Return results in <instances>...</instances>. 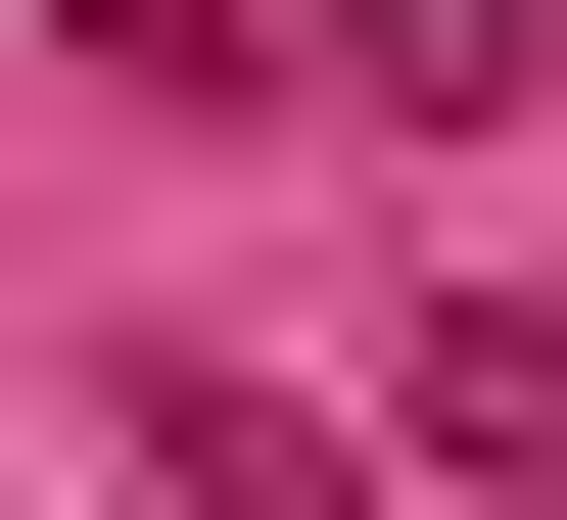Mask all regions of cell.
<instances>
[{
  "label": "cell",
  "instance_id": "6da1fadb",
  "mask_svg": "<svg viewBox=\"0 0 567 520\" xmlns=\"http://www.w3.org/2000/svg\"><path fill=\"white\" fill-rule=\"evenodd\" d=\"M520 48H567V0H284V95H379V142H473Z\"/></svg>",
  "mask_w": 567,
  "mask_h": 520
},
{
  "label": "cell",
  "instance_id": "7a4b0ae2",
  "mask_svg": "<svg viewBox=\"0 0 567 520\" xmlns=\"http://www.w3.org/2000/svg\"><path fill=\"white\" fill-rule=\"evenodd\" d=\"M95 48H142V95H284V48H237V0H95Z\"/></svg>",
  "mask_w": 567,
  "mask_h": 520
}]
</instances>
